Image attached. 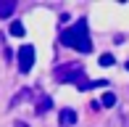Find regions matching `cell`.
I'll use <instances>...</instances> for the list:
<instances>
[{
    "label": "cell",
    "instance_id": "cell-7",
    "mask_svg": "<svg viewBox=\"0 0 129 127\" xmlns=\"http://www.w3.org/2000/svg\"><path fill=\"white\" fill-rule=\"evenodd\" d=\"M11 34H13V37H21V34H24V24H21V21H13V24H11Z\"/></svg>",
    "mask_w": 129,
    "mask_h": 127
},
{
    "label": "cell",
    "instance_id": "cell-5",
    "mask_svg": "<svg viewBox=\"0 0 129 127\" xmlns=\"http://www.w3.org/2000/svg\"><path fill=\"white\" fill-rule=\"evenodd\" d=\"M16 11V0H0V19H8Z\"/></svg>",
    "mask_w": 129,
    "mask_h": 127
},
{
    "label": "cell",
    "instance_id": "cell-10",
    "mask_svg": "<svg viewBox=\"0 0 129 127\" xmlns=\"http://www.w3.org/2000/svg\"><path fill=\"white\" fill-rule=\"evenodd\" d=\"M16 127H29V124H24V122H16Z\"/></svg>",
    "mask_w": 129,
    "mask_h": 127
},
{
    "label": "cell",
    "instance_id": "cell-8",
    "mask_svg": "<svg viewBox=\"0 0 129 127\" xmlns=\"http://www.w3.org/2000/svg\"><path fill=\"white\" fill-rule=\"evenodd\" d=\"M113 103H116V95H113V93H103L100 106H113Z\"/></svg>",
    "mask_w": 129,
    "mask_h": 127
},
{
    "label": "cell",
    "instance_id": "cell-4",
    "mask_svg": "<svg viewBox=\"0 0 129 127\" xmlns=\"http://www.w3.org/2000/svg\"><path fill=\"white\" fill-rule=\"evenodd\" d=\"M58 122H61V127H74V124H77V111H71V109H63L61 117H58Z\"/></svg>",
    "mask_w": 129,
    "mask_h": 127
},
{
    "label": "cell",
    "instance_id": "cell-6",
    "mask_svg": "<svg viewBox=\"0 0 129 127\" xmlns=\"http://www.w3.org/2000/svg\"><path fill=\"white\" fill-rule=\"evenodd\" d=\"M50 109H53V101H50L48 95H45V98H40V101H37V109H34V111H37L40 117H42V114H48Z\"/></svg>",
    "mask_w": 129,
    "mask_h": 127
},
{
    "label": "cell",
    "instance_id": "cell-3",
    "mask_svg": "<svg viewBox=\"0 0 129 127\" xmlns=\"http://www.w3.org/2000/svg\"><path fill=\"white\" fill-rule=\"evenodd\" d=\"M32 66H34V48L32 45H21V50H19V72L29 74Z\"/></svg>",
    "mask_w": 129,
    "mask_h": 127
},
{
    "label": "cell",
    "instance_id": "cell-1",
    "mask_svg": "<svg viewBox=\"0 0 129 127\" xmlns=\"http://www.w3.org/2000/svg\"><path fill=\"white\" fill-rule=\"evenodd\" d=\"M61 43L66 45V48L79 50V53H90V50H92V40H90V32H87V24H84V21H77L74 27L63 29Z\"/></svg>",
    "mask_w": 129,
    "mask_h": 127
},
{
    "label": "cell",
    "instance_id": "cell-2",
    "mask_svg": "<svg viewBox=\"0 0 129 127\" xmlns=\"http://www.w3.org/2000/svg\"><path fill=\"white\" fill-rule=\"evenodd\" d=\"M55 79H63V82H74V85H79L82 79H87V74H84V66H82V64L69 61V64H63V66L55 69Z\"/></svg>",
    "mask_w": 129,
    "mask_h": 127
},
{
    "label": "cell",
    "instance_id": "cell-9",
    "mask_svg": "<svg viewBox=\"0 0 129 127\" xmlns=\"http://www.w3.org/2000/svg\"><path fill=\"white\" fill-rule=\"evenodd\" d=\"M100 66H113V56H111V53H103L100 56Z\"/></svg>",
    "mask_w": 129,
    "mask_h": 127
},
{
    "label": "cell",
    "instance_id": "cell-11",
    "mask_svg": "<svg viewBox=\"0 0 129 127\" xmlns=\"http://www.w3.org/2000/svg\"><path fill=\"white\" fill-rule=\"evenodd\" d=\"M126 69H129V61H126Z\"/></svg>",
    "mask_w": 129,
    "mask_h": 127
}]
</instances>
